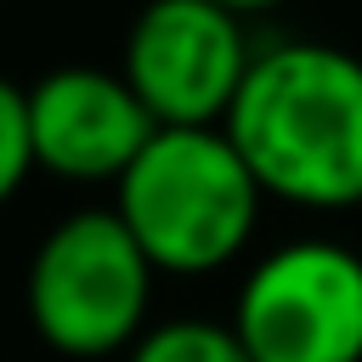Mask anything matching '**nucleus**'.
Returning a JSON list of instances; mask_svg holds the SVG:
<instances>
[{
	"mask_svg": "<svg viewBox=\"0 0 362 362\" xmlns=\"http://www.w3.org/2000/svg\"><path fill=\"white\" fill-rule=\"evenodd\" d=\"M34 170L74 187H113L153 136V119L119 79V68L62 62L23 90Z\"/></svg>",
	"mask_w": 362,
	"mask_h": 362,
	"instance_id": "423d86ee",
	"label": "nucleus"
},
{
	"mask_svg": "<svg viewBox=\"0 0 362 362\" xmlns=\"http://www.w3.org/2000/svg\"><path fill=\"white\" fill-rule=\"evenodd\" d=\"M119 226L158 277H209L249 255L266 198L221 124L153 130L113 181Z\"/></svg>",
	"mask_w": 362,
	"mask_h": 362,
	"instance_id": "f03ea898",
	"label": "nucleus"
},
{
	"mask_svg": "<svg viewBox=\"0 0 362 362\" xmlns=\"http://www.w3.org/2000/svg\"><path fill=\"white\" fill-rule=\"evenodd\" d=\"M255 40L249 23L209 0H141L124 28L119 79L153 130H209L226 119Z\"/></svg>",
	"mask_w": 362,
	"mask_h": 362,
	"instance_id": "39448f33",
	"label": "nucleus"
},
{
	"mask_svg": "<svg viewBox=\"0 0 362 362\" xmlns=\"http://www.w3.org/2000/svg\"><path fill=\"white\" fill-rule=\"evenodd\" d=\"M28 175H34V153H28V107H23V85L0 74V209L23 192Z\"/></svg>",
	"mask_w": 362,
	"mask_h": 362,
	"instance_id": "6e6552de",
	"label": "nucleus"
},
{
	"mask_svg": "<svg viewBox=\"0 0 362 362\" xmlns=\"http://www.w3.org/2000/svg\"><path fill=\"white\" fill-rule=\"evenodd\" d=\"M249 362H362V255L339 238H283L232 294Z\"/></svg>",
	"mask_w": 362,
	"mask_h": 362,
	"instance_id": "20e7f679",
	"label": "nucleus"
},
{
	"mask_svg": "<svg viewBox=\"0 0 362 362\" xmlns=\"http://www.w3.org/2000/svg\"><path fill=\"white\" fill-rule=\"evenodd\" d=\"M158 272L141 260L113 209H68L45 226L23 272L34 339L62 362H107L153 322Z\"/></svg>",
	"mask_w": 362,
	"mask_h": 362,
	"instance_id": "7ed1b4c3",
	"label": "nucleus"
},
{
	"mask_svg": "<svg viewBox=\"0 0 362 362\" xmlns=\"http://www.w3.org/2000/svg\"><path fill=\"white\" fill-rule=\"evenodd\" d=\"M221 136L266 204L362 209V57L328 40L255 45Z\"/></svg>",
	"mask_w": 362,
	"mask_h": 362,
	"instance_id": "f257e3e1",
	"label": "nucleus"
},
{
	"mask_svg": "<svg viewBox=\"0 0 362 362\" xmlns=\"http://www.w3.org/2000/svg\"><path fill=\"white\" fill-rule=\"evenodd\" d=\"M124 362H249V351L221 317H158L136 334Z\"/></svg>",
	"mask_w": 362,
	"mask_h": 362,
	"instance_id": "0eeeda50",
	"label": "nucleus"
},
{
	"mask_svg": "<svg viewBox=\"0 0 362 362\" xmlns=\"http://www.w3.org/2000/svg\"><path fill=\"white\" fill-rule=\"evenodd\" d=\"M209 6H221V11H232V17H266V11H277L283 0H209Z\"/></svg>",
	"mask_w": 362,
	"mask_h": 362,
	"instance_id": "1a4fd4ad",
	"label": "nucleus"
}]
</instances>
